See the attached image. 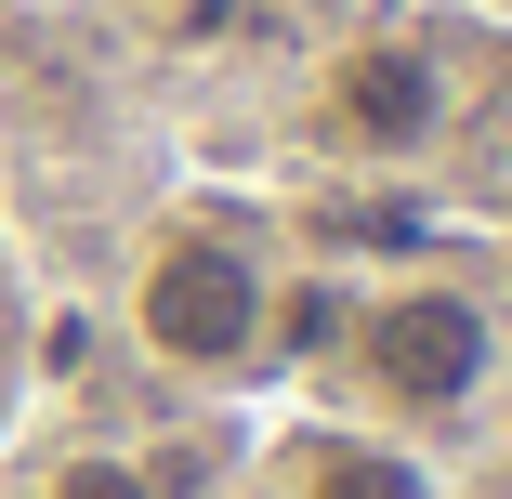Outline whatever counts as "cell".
Returning <instances> with one entry per match:
<instances>
[{
  "instance_id": "cell-1",
  "label": "cell",
  "mask_w": 512,
  "mask_h": 499,
  "mask_svg": "<svg viewBox=\"0 0 512 499\" xmlns=\"http://www.w3.org/2000/svg\"><path fill=\"white\" fill-rule=\"evenodd\" d=\"M342 368L394 421H460L499 381V316L473 303V289H447V276H407V289H368V303L342 316Z\"/></svg>"
},
{
  "instance_id": "cell-2",
  "label": "cell",
  "mask_w": 512,
  "mask_h": 499,
  "mask_svg": "<svg viewBox=\"0 0 512 499\" xmlns=\"http://www.w3.org/2000/svg\"><path fill=\"white\" fill-rule=\"evenodd\" d=\"M263 316H276V289H263V250H250L237 224H211V211L158 224V250H145V276H132V329H145L158 368L237 381V368L263 355Z\"/></svg>"
},
{
  "instance_id": "cell-3",
  "label": "cell",
  "mask_w": 512,
  "mask_h": 499,
  "mask_svg": "<svg viewBox=\"0 0 512 499\" xmlns=\"http://www.w3.org/2000/svg\"><path fill=\"white\" fill-rule=\"evenodd\" d=\"M329 132H342L355 158H421V145H447V66H434L421 40H355V53L329 66Z\"/></svg>"
},
{
  "instance_id": "cell-4",
  "label": "cell",
  "mask_w": 512,
  "mask_h": 499,
  "mask_svg": "<svg viewBox=\"0 0 512 499\" xmlns=\"http://www.w3.org/2000/svg\"><path fill=\"white\" fill-rule=\"evenodd\" d=\"M289 499H447L421 447H394L381 421H302L289 434Z\"/></svg>"
},
{
  "instance_id": "cell-5",
  "label": "cell",
  "mask_w": 512,
  "mask_h": 499,
  "mask_svg": "<svg viewBox=\"0 0 512 499\" xmlns=\"http://www.w3.org/2000/svg\"><path fill=\"white\" fill-rule=\"evenodd\" d=\"M40 499H158V473H145V460H119V447H66Z\"/></svg>"
}]
</instances>
